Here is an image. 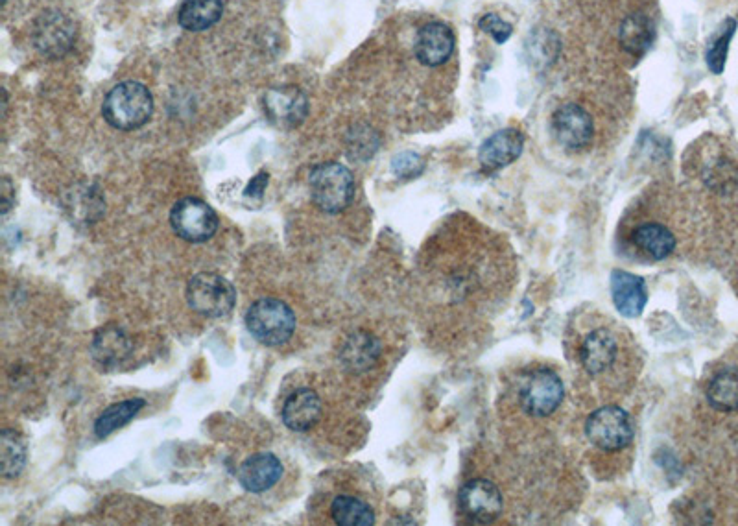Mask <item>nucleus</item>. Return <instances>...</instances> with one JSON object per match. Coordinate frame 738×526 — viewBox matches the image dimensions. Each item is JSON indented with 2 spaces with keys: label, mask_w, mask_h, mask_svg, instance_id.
Returning a JSON list of instances; mask_svg holds the SVG:
<instances>
[{
  "label": "nucleus",
  "mask_w": 738,
  "mask_h": 526,
  "mask_svg": "<svg viewBox=\"0 0 738 526\" xmlns=\"http://www.w3.org/2000/svg\"><path fill=\"white\" fill-rule=\"evenodd\" d=\"M423 168H425L423 159L414 152H403V154L393 157V174L399 176V178H405V180L417 178L423 172Z\"/></svg>",
  "instance_id": "30"
},
{
  "label": "nucleus",
  "mask_w": 738,
  "mask_h": 526,
  "mask_svg": "<svg viewBox=\"0 0 738 526\" xmlns=\"http://www.w3.org/2000/svg\"><path fill=\"white\" fill-rule=\"evenodd\" d=\"M631 242L644 257L652 261H663L676 250L674 233L659 222H646L643 226L633 229Z\"/></svg>",
  "instance_id": "20"
},
{
  "label": "nucleus",
  "mask_w": 738,
  "mask_h": 526,
  "mask_svg": "<svg viewBox=\"0 0 738 526\" xmlns=\"http://www.w3.org/2000/svg\"><path fill=\"white\" fill-rule=\"evenodd\" d=\"M534 43H528V58L534 65H548L558 54V39L548 32H534Z\"/></svg>",
  "instance_id": "28"
},
{
  "label": "nucleus",
  "mask_w": 738,
  "mask_h": 526,
  "mask_svg": "<svg viewBox=\"0 0 738 526\" xmlns=\"http://www.w3.org/2000/svg\"><path fill=\"white\" fill-rule=\"evenodd\" d=\"M13 196H15V189H13L12 181L10 178H4L2 180V215H8V211L12 209Z\"/></svg>",
  "instance_id": "33"
},
{
  "label": "nucleus",
  "mask_w": 738,
  "mask_h": 526,
  "mask_svg": "<svg viewBox=\"0 0 738 526\" xmlns=\"http://www.w3.org/2000/svg\"><path fill=\"white\" fill-rule=\"evenodd\" d=\"M379 148V135L368 126H355L347 135V154L351 159L366 161Z\"/></svg>",
  "instance_id": "27"
},
{
  "label": "nucleus",
  "mask_w": 738,
  "mask_h": 526,
  "mask_svg": "<svg viewBox=\"0 0 738 526\" xmlns=\"http://www.w3.org/2000/svg\"><path fill=\"white\" fill-rule=\"evenodd\" d=\"M266 185H268V174L261 172L250 181V185L246 187L244 192H246L248 198H262V192L266 191Z\"/></svg>",
  "instance_id": "32"
},
{
  "label": "nucleus",
  "mask_w": 738,
  "mask_h": 526,
  "mask_svg": "<svg viewBox=\"0 0 738 526\" xmlns=\"http://www.w3.org/2000/svg\"><path fill=\"white\" fill-rule=\"evenodd\" d=\"M130 336L126 335L117 325H106L96 331L95 338L91 342V353L96 362H100L106 368L119 366L131 355Z\"/></svg>",
  "instance_id": "19"
},
{
  "label": "nucleus",
  "mask_w": 738,
  "mask_h": 526,
  "mask_svg": "<svg viewBox=\"0 0 738 526\" xmlns=\"http://www.w3.org/2000/svg\"><path fill=\"white\" fill-rule=\"evenodd\" d=\"M552 132L563 148L578 152L593 141L595 126L591 115L582 106L563 104L552 115Z\"/></svg>",
  "instance_id": "9"
},
{
  "label": "nucleus",
  "mask_w": 738,
  "mask_h": 526,
  "mask_svg": "<svg viewBox=\"0 0 738 526\" xmlns=\"http://www.w3.org/2000/svg\"><path fill=\"white\" fill-rule=\"evenodd\" d=\"M517 397L526 414L547 418L560 408L565 390L556 371L539 368L524 371L517 386Z\"/></svg>",
  "instance_id": "4"
},
{
  "label": "nucleus",
  "mask_w": 738,
  "mask_h": 526,
  "mask_svg": "<svg viewBox=\"0 0 738 526\" xmlns=\"http://www.w3.org/2000/svg\"><path fill=\"white\" fill-rule=\"evenodd\" d=\"M454 50L453 30L443 23H430L419 30L416 56L427 67H438L451 58Z\"/></svg>",
  "instance_id": "14"
},
{
  "label": "nucleus",
  "mask_w": 738,
  "mask_h": 526,
  "mask_svg": "<svg viewBox=\"0 0 738 526\" xmlns=\"http://www.w3.org/2000/svg\"><path fill=\"white\" fill-rule=\"evenodd\" d=\"M478 24H480V28L484 32H488L489 36L495 37L497 43H504V41H508L510 36H512V24L502 21L499 15H495V13L484 15Z\"/></svg>",
  "instance_id": "31"
},
{
  "label": "nucleus",
  "mask_w": 738,
  "mask_h": 526,
  "mask_svg": "<svg viewBox=\"0 0 738 526\" xmlns=\"http://www.w3.org/2000/svg\"><path fill=\"white\" fill-rule=\"evenodd\" d=\"M32 37H34V45L43 56L56 60L71 50L74 39H76V30H74V23L67 15L50 10V12L39 15V19L34 24Z\"/></svg>",
  "instance_id": "8"
},
{
  "label": "nucleus",
  "mask_w": 738,
  "mask_h": 526,
  "mask_svg": "<svg viewBox=\"0 0 738 526\" xmlns=\"http://www.w3.org/2000/svg\"><path fill=\"white\" fill-rule=\"evenodd\" d=\"M309 187L312 202L329 215L346 211L355 198V178L340 163H323L312 168Z\"/></svg>",
  "instance_id": "2"
},
{
  "label": "nucleus",
  "mask_w": 738,
  "mask_h": 526,
  "mask_svg": "<svg viewBox=\"0 0 738 526\" xmlns=\"http://www.w3.org/2000/svg\"><path fill=\"white\" fill-rule=\"evenodd\" d=\"M154 111V98L148 87L139 82H122L109 91L102 113L113 128L131 132L144 126Z\"/></svg>",
  "instance_id": "1"
},
{
  "label": "nucleus",
  "mask_w": 738,
  "mask_h": 526,
  "mask_svg": "<svg viewBox=\"0 0 738 526\" xmlns=\"http://www.w3.org/2000/svg\"><path fill=\"white\" fill-rule=\"evenodd\" d=\"M0 462L4 479H15L26 466V443L15 431H2L0 436Z\"/></svg>",
  "instance_id": "26"
},
{
  "label": "nucleus",
  "mask_w": 738,
  "mask_h": 526,
  "mask_svg": "<svg viewBox=\"0 0 738 526\" xmlns=\"http://www.w3.org/2000/svg\"><path fill=\"white\" fill-rule=\"evenodd\" d=\"M222 12V0H185L179 8V24L189 32H203L220 21Z\"/></svg>",
  "instance_id": "21"
},
{
  "label": "nucleus",
  "mask_w": 738,
  "mask_h": 526,
  "mask_svg": "<svg viewBox=\"0 0 738 526\" xmlns=\"http://www.w3.org/2000/svg\"><path fill=\"white\" fill-rule=\"evenodd\" d=\"M174 233L187 242L200 244L215 237L218 215L215 209L200 198H183L170 213Z\"/></svg>",
  "instance_id": "7"
},
{
  "label": "nucleus",
  "mask_w": 738,
  "mask_h": 526,
  "mask_svg": "<svg viewBox=\"0 0 738 526\" xmlns=\"http://www.w3.org/2000/svg\"><path fill=\"white\" fill-rule=\"evenodd\" d=\"M620 43L631 56H643L654 43V23L644 13H633L620 26Z\"/></svg>",
  "instance_id": "22"
},
{
  "label": "nucleus",
  "mask_w": 738,
  "mask_h": 526,
  "mask_svg": "<svg viewBox=\"0 0 738 526\" xmlns=\"http://www.w3.org/2000/svg\"><path fill=\"white\" fill-rule=\"evenodd\" d=\"M619 340L608 327H598L585 336L580 346V362L593 377L606 375L619 360Z\"/></svg>",
  "instance_id": "12"
},
{
  "label": "nucleus",
  "mask_w": 738,
  "mask_h": 526,
  "mask_svg": "<svg viewBox=\"0 0 738 526\" xmlns=\"http://www.w3.org/2000/svg\"><path fill=\"white\" fill-rule=\"evenodd\" d=\"M283 423L290 431H310L322 418L320 395L310 388H301L286 399L283 407Z\"/></svg>",
  "instance_id": "16"
},
{
  "label": "nucleus",
  "mask_w": 738,
  "mask_h": 526,
  "mask_svg": "<svg viewBox=\"0 0 738 526\" xmlns=\"http://www.w3.org/2000/svg\"><path fill=\"white\" fill-rule=\"evenodd\" d=\"M633 421L624 408L609 405L595 410L587 423L585 434L589 442L604 451H620L633 440Z\"/></svg>",
  "instance_id": "6"
},
{
  "label": "nucleus",
  "mask_w": 738,
  "mask_h": 526,
  "mask_svg": "<svg viewBox=\"0 0 738 526\" xmlns=\"http://www.w3.org/2000/svg\"><path fill=\"white\" fill-rule=\"evenodd\" d=\"M246 325L257 342L264 346H281L296 331V314L281 299H259L246 312Z\"/></svg>",
  "instance_id": "3"
},
{
  "label": "nucleus",
  "mask_w": 738,
  "mask_h": 526,
  "mask_svg": "<svg viewBox=\"0 0 738 526\" xmlns=\"http://www.w3.org/2000/svg\"><path fill=\"white\" fill-rule=\"evenodd\" d=\"M707 401L718 412L738 410V370H722L707 384Z\"/></svg>",
  "instance_id": "23"
},
{
  "label": "nucleus",
  "mask_w": 738,
  "mask_h": 526,
  "mask_svg": "<svg viewBox=\"0 0 738 526\" xmlns=\"http://www.w3.org/2000/svg\"><path fill=\"white\" fill-rule=\"evenodd\" d=\"M334 523L340 526H369L375 523V514L369 504L351 495H340L331 504Z\"/></svg>",
  "instance_id": "25"
},
{
  "label": "nucleus",
  "mask_w": 738,
  "mask_h": 526,
  "mask_svg": "<svg viewBox=\"0 0 738 526\" xmlns=\"http://www.w3.org/2000/svg\"><path fill=\"white\" fill-rule=\"evenodd\" d=\"M611 296L615 307L628 318H637L648 301L643 279L622 270L611 274Z\"/></svg>",
  "instance_id": "18"
},
{
  "label": "nucleus",
  "mask_w": 738,
  "mask_h": 526,
  "mask_svg": "<svg viewBox=\"0 0 738 526\" xmlns=\"http://www.w3.org/2000/svg\"><path fill=\"white\" fill-rule=\"evenodd\" d=\"M283 477V464L272 453L253 455L240 466V486L250 493L272 490Z\"/></svg>",
  "instance_id": "15"
},
{
  "label": "nucleus",
  "mask_w": 738,
  "mask_h": 526,
  "mask_svg": "<svg viewBox=\"0 0 738 526\" xmlns=\"http://www.w3.org/2000/svg\"><path fill=\"white\" fill-rule=\"evenodd\" d=\"M733 32H735V23H733V21H729V23H727L726 32L716 39L715 43H713V47L709 48V52H707V63H709V69L716 72V74H720V72L724 71V65H726L727 58V48H729V41H731V37H733Z\"/></svg>",
  "instance_id": "29"
},
{
  "label": "nucleus",
  "mask_w": 738,
  "mask_h": 526,
  "mask_svg": "<svg viewBox=\"0 0 738 526\" xmlns=\"http://www.w3.org/2000/svg\"><path fill=\"white\" fill-rule=\"evenodd\" d=\"M187 301L192 311L202 316L224 318L235 309L237 290L226 277L213 272H202L189 281Z\"/></svg>",
  "instance_id": "5"
},
{
  "label": "nucleus",
  "mask_w": 738,
  "mask_h": 526,
  "mask_svg": "<svg viewBox=\"0 0 738 526\" xmlns=\"http://www.w3.org/2000/svg\"><path fill=\"white\" fill-rule=\"evenodd\" d=\"M264 111L275 126L296 128L309 113V100L294 85L274 87L264 95Z\"/></svg>",
  "instance_id": "11"
},
{
  "label": "nucleus",
  "mask_w": 738,
  "mask_h": 526,
  "mask_svg": "<svg viewBox=\"0 0 738 526\" xmlns=\"http://www.w3.org/2000/svg\"><path fill=\"white\" fill-rule=\"evenodd\" d=\"M144 399H128L117 405H111L108 410L102 412V416L96 419L95 434L98 438H108L109 434L122 429L128 425L143 410Z\"/></svg>",
  "instance_id": "24"
},
{
  "label": "nucleus",
  "mask_w": 738,
  "mask_h": 526,
  "mask_svg": "<svg viewBox=\"0 0 738 526\" xmlns=\"http://www.w3.org/2000/svg\"><path fill=\"white\" fill-rule=\"evenodd\" d=\"M458 504L465 517L475 523L495 521L504 508L499 488L489 480L475 479L467 482L458 495Z\"/></svg>",
  "instance_id": "10"
},
{
  "label": "nucleus",
  "mask_w": 738,
  "mask_h": 526,
  "mask_svg": "<svg viewBox=\"0 0 738 526\" xmlns=\"http://www.w3.org/2000/svg\"><path fill=\"white\" fill-rule=\"evenodd\" d=\"M381 353V340L377 336L366 331H357L344 340L338 359L349 373L360 375L373 370V366L381 359Z\"/></svg>",
  "instance_id": "13"
},
{
  "label": "nucleus",
  "mask_w": 738,
  "mask_h": 526,
  "mask_svg": "<svg viewBox=\"0 0 738 526\" xmlns=\"http://www.w3.org/2000/svg\"><path fill=\"white\" fill-rule=\"evenodd\" d=\"M523 135L517 130H500L493 133L486 143L480 146L478 159L486 170H499L513 163L523 152Z\"/></svg>",
  "instance_id": "17"
}]
</instances>
